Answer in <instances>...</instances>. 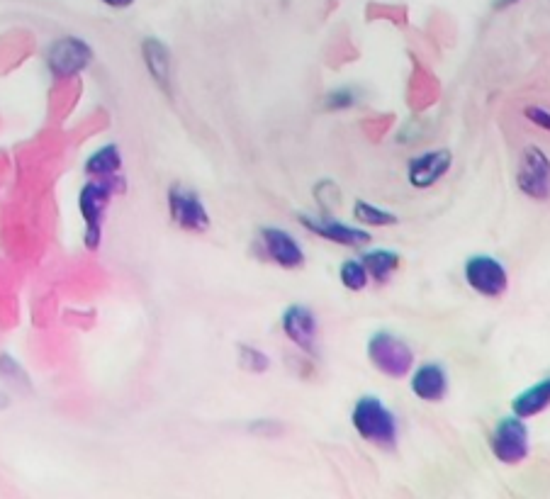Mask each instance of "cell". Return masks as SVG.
<instances>
[{"instance_id":"obj_1","label":"cell","mask_w":550,"mask_h":499,"mask_svg":"<svg viewBox=\"0 0 550 499\" xmlns=\"http://www.w3.org/2000/svg\"><path fill=\"white\" fill-rule=\"evenodd\" d=\"M351 424L353 429L358 431V436H361L363 441H368V444L385 448V451H392V448L397 446V436H400L397 419L395 414L383 405L380 397L363 395L361 400L353 405Z\"/></svg>"},{"instance_id":"obj_2","label":"cell","mask_w":550,"mask_h":499,"mask_svg":"<svg viewBox=\"0 0 550 499\" xmlns=\"http://www.w3.org/2000/svg\"><path fill=\"white\" fill-rule=\"evenodd\" d=\"M117 190H125V181L117 176L108 178H93L91 183L83 185L81 195H78V210H81L83 220H86V246L95 251L103 239V220L112 195Z\"/></svg>"},{"instance_id":"obj_3","label":"cell","mask_w":550,"mask_h":499,"mask_svg":"<svg viewBox=\"0 0 550 499\" xmlns=\"http://www.w3.org/2000/svg\"><path fill=\"white\" fill-rule=\"evenodd\" d=\"M368 358L387 378L402 380L414 368V353L400 336L390 332H375L368 339Z\"/></svg>"},{"instance_id":"obj_4","label":"cell","mask_w":550,"mask_h":499,"mask_svg":"<svg viewBox=\"0 0 550 499\" xmlns=\"http://www.w3.org/2000/svg\"><path fill=\"white\" fill-rule=\"evenodd\" d=\"M516 188L531 200L550 198V156L536 144L524 147L516 166Z\"/></svg>"},{"instance_id":"obj_5","label":"cell","mask_w":550,"mask_h":499,"mask_svg":"<svg viewBox=\"0 0 550 499\" xmlns=\"http://www.w3.org/2000/svg\"><path fill=\"white\" fill-rule=\"evenodd\" d=\"M490 448L504 465H519L529 456V426L521 417H504L492 431Z\"/></svg>"},{"instance_id":"obj_6","label":"cell","mask_w":550,"mask_h":499,"mask_svg":"<svg viewBox=\"0 0 550 499\" xmlns=\"http://www.w3.org/2000/svg\"><path fill=\"white\" fill-rule=\"evenodd\" d=\"M465 283L475 290L477 295L499 297L507 293L509 273L504 263L495 256H473L465 261Z\"/></svg>"},{"instance_id":"obj_7","label":"cell","mask_w":550,"mask_h":499,"mask_svg":"<svg viewBox=\"0 0 550 499\" xmlns=\"http://www.w3.org/2000/svg\"><path fill=\"white\" fill-rule=\"evenodd\" d=\"M168 212H171V220L185 232H207L210 229V215H207L205 203L195 190L185 188V185H171Z\"/></svg>"},{"instance_id":"obj_8","label":"cell","mask_w":550,"mask_h":499,"mask_svg":"<svg viewBox=\"0 0 550 499\" xmlns=\"http://www.w3.org/2000/svg\"><path fill=\"white\" fill-rule=\"evenodd\" d=\"M283 334L288 336L290 341L300 351H305L307 356H317L319 353V324L317 317L310 307L305 305H290L288 310L283 312Z\"/></svg>"},{"instance_id":"obj_9","label":"cell","mask_w":550,"mask_h":499,"mask_svg":"<svg viewBox=\"0 0 550 499\" xmlns=\"http://www.w3.org/2000/svg\"><path fill=\"white\" fill-rule=\"evenodd\" d=\"M453 166V151L451 149H436L429 154L414 156L407 164V181L412 188L429 190L434 188L441 178L448 176Z\"/></svg>"},{"instance_id":"obj_10","label":"cell","mask_w":550,"mask_h":499,"mask_svg":"<svg viewBox=\"0 0 550 499\" xmlns=\"http://www.w3.org/2000/svg\"><path fill=\"white\" fill-rule=\"evenodd\" d=\"M91 59V47H88L83 39L76 37L59 39V42H54L52 49H49V69L61 78L81 74V71L91 64Z\"/></svg>"},{"instance_id":"obj_11","label":"cell","mask_w":550,"mask_h":499,"mask_svg":"<svg viewBox=\"0 0 550 499\" xmlns=\"http://www.w3.org/2000/svg\"><path fill=\"white\" fill-rule=\"evenodd\" d=\"M258 237H261V244L263 249H266L268 259L278 263L280 268L295 271V268L305 266V251L297 244L293 234L283 232V229L278 227H263L261 232H258Z\"/></svg>"},{"instance_id":"obj_12","label":"cell","mask_w":550,"mask_h":499,"mask_svg":"<svg viewBox=\"0 0 550 499\" xmlns=\"http://www.w3.org/2000/svg\"><path fill=\"white\" fill-rule=\"evenodd\" d=\"M297 220L305 229H310L317 237L334 241L341 246H363L370 244V232L361 227H351V224L334 220V217H312V215H297Z\"/></svg>"},{"instance_id":"obj_13","label":"cell","mask_w":550,"mask_h":499,"mask_svg":"<svg viewBox=\"0 0 550 499\" xmlns=\"http://www.w3.org/2000/svg\"><path fill=\"white\" fill-rule=\"evenodd\" d=\"M409 388L424 402H441L448 395V373L441 363H424L414 370Z\"/></svg>"},{"instance_id":"obj_14","label":"cell","mask_w":550,"mask_h":499,"mask_svg":"<svg viewBox=\"0 0 550 499\" xmlns=\"http://www.w3.org/2000/svg\"><path fill=\"white\" fill-rule=\"evenodd\" d=\"M144 64H147L149 76L154 78L156 86L164 93H171V52L161 39H144L142 44Z\"/></svg>"},{"instance_id":"obj_15","label":"cell","mask_w":550,"mask_h":499,"mask_svg":"<svg viewBox=\"0 0 550 499\" xmlns=\"http://www.w3.org/2000/svg\"><path fill=\"white\" fill-rule=\"evenodd\" d=\"M548 407H550V378L538 380L536 385H531V388L519 392L512 402L514 414L521 419L536 417V414H541L543 409Z\"/></svg>"},{"instance_id":"obj_16","label":"cell","mask_w":550,"mask_h":499,"mask_svg":"<svg viewBox=\"0 0 550 499\" xmlns=\"http://www.w3.org/2000/svg\"><path fill=\"white\" fill-rule=\"evenodd\" d=\"M363 266H366L368 276L375 280L378 285H385L387 280L392 278V273L400 268V254L397 251H390V249H373L368 251V254H363Z\"/></svg>"},{"instance_id":"obj_17","label":"cell","mask_w":550,"mask_h":499,"mask_svg":"<svg viewBox=\"0 0 550 499\" xmlns=\"http://www.w3.org/2000/svg\"><path fill=\"white\" fill-rule=\"evenodd\" d=\"M122 171V154L117 144H108V147L98 149L95 154L88 156L86 173L91 178H108L117 176Z\"/></svg>"},{"instance_id":"obj_18","label":"cell","mask_w":550,"mask_h":499,"mask_svg":"<svg viewBox=\"0 0 550 499\" xmlns=\"http://www.w3.org/2000/svg\"><path fill=\"white\" fill-rule=\"evenodd\" d=\"M353 217H356V222L363 224V227H390V224H400V217H397L395 212L383 210V207L361 198L353 203Z\"/></svg>"},{"instance_id":"obj_19","label":"cell","mask_w":550,"mask_h":499,"mask_svg":"<svg viewBox=\"0 0 550 499\" xmlns=\"http://www.w3.org/2000/svg\"><path fill=\"white\" fill-rule=\"evenodd\" d=\"M341 285H344L346 290H351V293H361V290H366L368 285V271L366 266H363V261L349 259L341 263V271H339Z\"/></svg>"},{"instance_id":"obj_20","label":"cell","mask_w":550,"mask_h":499,"mask_svg":"<svg viewBox=\"0 0 550 499\" xmlns=\"http://www.w3.org/2000/svg\"><path fill=\"white\" fill-rule=\"evenodd\" d=\"M239 363L244 370H251V373H266L271 368V358L263 351L254 349V346H239Z\"/></svg>"},{"instance_id":"obj_21","label":"cell","mask_w":550,"mask_h":499,"mask_svg":"<svg viewBox=\"0 0 550 499\" xmlns=\"http://www.w3.org/2000/svg\"><path fill=\"white\" fill-rule=\"evenodd\" d=\"M358 103V95L353 88H334V91H329L324 95V108L341 112V110H349L353 105Z\"/></svg>"},{"instance_id":"obj_22","label":"cell","mask_w":550,"mask_h":499,"mask_svg":"<svg viewBox=\"0 0 550 499\" xmlns=\"http://www.w3.org/2000/svg\"><path fill=\"white\" fill-rule=\"evenodd\" d=\"M524 117L531 122V125L550 132V110L543 108V105H526Z\"/></svg>"},{"instance_id":"obj_23","label":"cell","mask_w":550,"mask_h":499,"mask_svg":"<svg viewBox=\"0 0 550 499\" xmlns=\"http://www.w3.org/2000/svg\"><path fill=\"white\" fill-rule=\"evenodd\" d=\"M103 3L110 5V8H129L134 0H103Z\"/></svg>"},{"instance_id":"obj_24","label":"cell","mask_w":550,"mask_h":499,"mask_svg":"<svg viewBox=\"0 0 550 499\" xmlns=\"http://www.w3.org/2000/svg\"><path fill=\"white\" fill-rule=\"evenodd\" d=\"M514 3H519V0H495V10H504Z\"/></svg>"}]
</instances>
